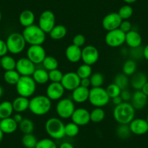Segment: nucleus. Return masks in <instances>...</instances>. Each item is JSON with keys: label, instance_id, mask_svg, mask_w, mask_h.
<instances>
[{"label": "nucleus", "instance_id": "obj_1", "mask_svg": "<svg viewBox=\"0 0 148 148\" xmlns=\"http://www.w3.org/2000/svg\"><path fill=\"white\" fill-rule=\"evenodd\" d=\"M135 111L132 105L129 102H123L116 105L113 110V117L119 124H129L135 118Z\"/></svg>", "mask_w": 148, "mask_h": 148}, {"label": "nucleus", "instance_id": "obj_11", "mask_svg": "<svg viewBox=\"0 0 148 148\" xmlns=\"http://www.w3.org/2000/svg\"><path fill=\"white\" fill-rule=\"evenodd\" d=\"M27 58L35 65L42 64L47 53L42 45H30L27 49Z\"/></svg>", "mask_w": 148, "mask_h": 148}, {"label": "nucleus", "instance_id": "obj_31", "mask_svg": "<svg viewBox=\"0 0 148 148\" xmlns=\"http://www.w3.org/2000/svg\"><path fill=\"white\" fill-rule=\"evenodd\" d=\"M16 62L15 58L10 55H5L1 58V68H3L5 71L15 70Z\"/></svg>", "mask_w": 148, "mask_h": 148}, {"label": "nucleus", "instance_id": "obj_24", "mask_svg": "<svg viewBox=\"0 0 148 148\" xmlns=\"http://www.w3.org/2000/svg\"><path fill=\"white\" fill-rule=\"evenodd\" d=\"M147 82V77L146 75L142 72H138L132 75L129 83L135 90H141Z\"/></svg>", "mask_w": 148, "mask_h": 148}, {"label": "nucleus", "instance_id": "obj_37", "mask_svg": "<svg viewBox=\"0 0 148 148\" xmlns=\"http://www.w3.org/2000/svg\"><path fill=\"white\" fill-rule=\"evenodd\" d=\"M80 131V126L73 122H70L65 125V136L68 137H75L77 136Z\"/></svg>", "mask_w": 148, "mask_h": 148}, {"label": "nucleus", "instance_id": "obj_57", "mask_svg": "<svg viewBox=\"0 0 148 148\" xmlns=\"http://www.w3.org/2000/svg\"><path fill=\"white\" fill-rule=\"evenodd\" d=\"M123 1L124 2H126V4H128V5H130V4H133L134 2H136L137 0H123Z\"/></svg>", "mask_w": 148, "mask_h": 148}, {"label": "nucleus", "instance_id": "obj_63", "mask_svg": "<svg viewBox=\"0 0 148 148\" xmlns=\"http://www.w3.org/2000/svg\"><path fill=\"white\" fill-rule=\"evenodd\" d=\"M122 148H124V147H122Z\"/></svg>", "mask_w": 148, "mask_h": 148}, {"label": "nucleus", "instance_id": "obj_46", "mask_svg": "<svg viewBox=\"0 0 148 148\" xmlns=\"http://www.w3.org/2000/svg\"><path fill=\"white\" fill-rule=\"evenodd\" d=\"M143 49L144 48L139 47L136 48H131L129 51V55L132 57V59L133 60H139L143 58Z\"/></svg>", "mask_w": 148, "mask_h": 148}, {"label": "nucleus", "instance_id": "obj_50", "mask_svg": "<svg viewBox=\"0 0 148 148\" xmlns=\"http://www.w3.org/2000/svg\"><path fill=\"white\" fill-rule=\"evenodd\" d=\"M8 52L6 42L0 39V58L6 55Z\"/></svg>", "mask_w": 148, "mask_h": 148}, {"label": "nucleus", "instance_id": "obj_62", "mask_svg": "<svg viewBox=\"0 0 148 148\" xmlns=\"http://www.w3.org/2000/svg\"><path fill=\"white\" fill-rule=\"evenodd\" d=\"M0 68H1V58H0Z\"/></svg>", "mask_w": 148, "mask_h": 148}, {"label": "nucleus", "instance_id": "obj_17", "mask_svg": "<svg viewBox=\"0 0 148 148\" xmlns=\"http://www.w3.org/2000/svg\"><path fill=\"white\" fill-rule=\"evenodd\" d=\"M65 91L61 83L51 82L47 87L46 96L52 101L60 100L63 97Z\"/></svg>", "mask_w": 148, "mask_h": 148}, {"label": "nucleus", "instance_id": "obj_15", "mask_svg": "<svg viewBox=\"0 0 148 148\" xmlns=\"http://www.w3.org/2000/svg\"><path fill=\"white\" fill-rule=\"evenodd\" d=\"M123 20L121 18L118 12H110L104 17L102 21V27L107 31L118 29L120 27Z\"/></svg>", "mask_w": 148, "mask_h": 148}, {"label": "nucleus", "instance_id": "obj_42", "mask_svg": "<svg viewBox=\"0 0 148 148\" xmlns=\"http://www.w3.org/2000/svg\"><path fill=\"white\" fill-rule=\"evenodd\" d=\"M35 148H58V147L52 139L45 138L38 141Z\"/></svg>", "mask_w": 148, "mask_h": 148}, {"label": "nucleus", "instance_id": "obj_54", "mask_svg": "<svg viewBox=\"0 0 148 148\" xmlns=\"http://www.w3.org/2000/svg\"><path fill=\"white\" fill-rule=\"evenodd\" d=\"M58 148H74L73 145H72L71 143L68 142H62L60 147Z\"/></svg>", "mask_w": 148, "mask_h": 148}, {"label": "nucleus", "instance_id": "obj_33", "mask_svg": "<svg viewBox=\"0 0 148 148\" xmlns=\"http://www.w3.org/2000/svg\"><path fill=\"white\" fill-rule=\"evenodd\" d=\"M105 118V112L102 108H95L90 112V120L93 123H100Z\"/></svg>", "mask_w": 148, "mask_h": 148}, {"label": "nucleus", "instance_id": "obj_26", "mask_svg": "<svg viewBox=\"0 0 148 148\" xmlns=\"http://www.w3.org/2000/svg\"><path fill=\"white\" fill-rule=\"evenodd\" d=\"M34 21H35V15L33 11L30 10H25L20 14L19 23L24 28L34 25Z\"/></svg>", "mask_w": 148, "mask_h": 148}, {"label": "nucleus", "instance_id": "obj_18", "mask_svg": "<svg viewBox=\"0 0 148 148\" xmlns=\"http://www.w3.org/2000/svg\"><path fill=\"white\" fill-rule=\"evenodd\" d=\"M131 132L136 135H144L148 132V123L146 119H134L129 124Z\"/></svg>", "mask_w": 148, "mask_h": 148}, {"label": "nucleus", "instance_id": "obj_28", "mask_svg": "<svg viewBox=\"0 0 148 148\" xmlns=\"http://www.w3.org/2000/svg\"><path fill=\"white\" fill-rule=\"evenodd\" d=\"M67 28L63 25H55L52 29V31L49 33V36L53 40H61L67 35Z\"/></svg>", "mask_w": 148, "mask_h": 148}, {"label": "nucleus", "instance_id": "obj_48", "mask_svg": "<svg viewBox=\"0 0 148 148\" xmlns=\"http://www.w3.org/2000/svg\"><path fill=\"white\" fill-rule=\"evenodd\" d=\"M132 24L128 20H123L122 21L121 23L120 27H119V29L121 30L123 32H124L125 34L129 32L130 31H132Z\"/></svg>", "mask_w": 148, "mask_h": 148}, {"label": "nucleus", "instance_id": "obj_40", "mask_svg": "<svg viewBox=\"0 0 148 148\" xmlns=\"http://www.w3.org/2000/svg\"><path fill=\"white\" fill-rule=\"evenodd\" d=\"M89 79H90L91 86L92 87H101L104 84L105 78L102 73L99 72H95L91 75Z\"/></svg>", "mask_w": 148, "mask_h": 148}, {"label": "nucleus", "instance_id": "obj_34", "mask_svg": "<svg viewBox=\"0 0 148 148\" xmlns=\"http://www.w3.org/2000/svg\"><path fill=\"white\" fill-rule=\"evenodd\" d=\"M42 64L43 65L44 68L47 71L58 69V65H59V62H58V60L55 57L50 56V55H48V56L47 55Z\"/></svg>", "mask_w": 148, "mask_h": 148}, {"label": "nucleus", "instance_id": "obj_58", "mask_svg": "<svg viewBox=\"0 0 148 148\" xmlns=\"http://www.w3.org/2000/svg\"><path fill=\"white\" fill-rule=\"evenodd\" d=\"M4 134H4L3 132H2V131L0 129V143L2 142V140H3Z\"/></svg>", "mask_w": 148, "mask_h": 148}, {"label": "nucleus", "instance_id": "obj_2", "mask_svg": "<svg viewBox=\"0 0 148 148\" xmlns=\"http://www.w3.org/2000/svg\"><path fill=\"white\" fill-rule=\"evenodd\" d=\"M52 108V100L46 95H37L29 100L28 110L36 116L46 115Z\"/></svg>", "mask_w": 148, "mask_h": 148}, {"label": "nucleus", "instance_id": "obj_53", "mask_svg": "<svg viewBox=\"0 0 148 148\" xmlns=\"http://www.w3.org/2000/svg\"><path fill=\"white\" fill-rule=\"evenodd\" d=\"M112 102H113V105H115L116 106V105H120L121 103H122L123 101L122 100L121 96H118V97H116L113 98V99H112Z\"/></svg>", "mask_w": 148, "mask_h": 148}, {"label": "nucleus", "instance_id": "obj_14", "mask_svg": "<svg viewBox=\"0 0 148 148\" xmlns=\"http://www.w3.org/2000/svg\"><path fill=\"white\" fill-rule=\"evenodd\" d=\"M81 79L78 76L76 72H68L63 74L62 79L61 80V84L65 90L73 91L78 86H80Z\"/></svg>", "mask_w": 148, "mask_h": 148}, {"label": "nucleus", "instance_id": "obj_13", "mask_svg": "<svg viewBox=\"0 0 148 148\" xmlns=\"http://www.w3.org/2000/svg\"><path fill=\"white\" fill-rule=\"evenodd\" d=\"M15 70L21 76H32L36 70L35 64L28 58H21L17 60Z\"/></svg>", "mask_w": 148, "mask_h": 148}, {"label": "nucleus", "instance_id": "obj_60", "mask_svg": "<svg viewBox=\"0 0 148 148\" xmlns=\"http://www.w3.org/2000/svg\"><path fill=\"white\" fill-rule=\"evenodd\" d=\"M2 12H1V11H0V22H1V21H2Z\"/></svg>", "mask_w": 148, "mask_h": 148}, {"label": "nucleus", "instance_id": "obj_5", "mask_svg": "<svg viewBox=\"0 0 148 148\" xmlns=\"http://www.w3.org/2000/svg\"><path fill=\"white\" fill-rule=\"evenodd\" d=\"M8 52L12 55H18L24 50L26 42L22 34L18 32L11 33L6 39Z\"/></svg>", "mask_w": 148, "mask_h": 148}, {"label": "nucleus", "instance_id": "obj_32", "mask_svg": "<svg viewBox=\"0 0 148 148\" xmlns=\"http://www.w3.org/2000/svg\"><path fill=\"white\" fill-rule=\"evenodd\" d=\"M136 68H137V65L134 60H127L125 61L123 65V68H122L123 73H124L127 76H132L136 73Z\"/></svg>", "mask_w": 148, "mask_h": 148}, {"label": "nucleus", "instance_id": "obj_44", "mask_svg": "<svg viewBox=\"0 0 148 148\" xmlns=\"http://www.w3.org/2000/svg\"><path fill=\"white\" fill-rule=\"evenodd\" d=\"M131 132L129 129V124H120L117 129V134L118 136L122 139H126L128 138L130 135Z\"/></svg>", "mask_w": 148, "mask_h": 148}, {"label": "nucleus", "instance_id": "obj_27", "mask_svg": "<svg viewBox=\"0 0 148 148\" xmlns=\"http://www.w3.org/2000/svg\"><path fill=\"white\" fill-rule=\"evenodd\" d=\"M32 78L34 82L39 84H45L49 81V71L45 70V68H38L36 69Z\"/></svg>", "mask_w": 148, "mask_h": 148}, {"label": "nucleus", "instance_id": "obj_23", "mask_svg": "<svg viewBox=\"0 0 148 148\" xmlns=\"http://www.w3.org/2000/svg\"><path fill=\"white\" fill-rule=\"evenodd\" d=\"M142 42V36L138 31L132 30L126 34L125 43L130 48H136L141 46Z\"/></svg>", "mask_w": 148, "mask_h": 148}, {"label": "nucleus", "instance_id": "obj_35", "mask_svg": "<svg viewBox=\"0 0 148 148\" xmlns=\"http://www.w3.org/2000/svg\"><path fill=\"white\" fill-rule=\"evenodd\" d=\"M18 128L23 133V134H32L34 130V123L31 119H23L22 121L18 124Z\"/></svg>", "mask_w": 148, "mask_h": 148}, {"label": "nucleus", "instance_id": "obj_10", "mask_svg": "<svg viewBox=\"0 0 148 148\" xmlns=\"http://www.w3.org/2000/svg\"><path fill=\"white\" fill-rule=\"evenodd\" d=\"M56 18L55 14L51 10H45L39 16V26L46 34H49L52 28L55 26Z\"/></svg>", "mask_w": 148, "mask_h": 148}, {"label": "nucleus", "instance_id": "obj_9", "mask_svg": "<svg viewBox=\"0 0 148 148\" xmlns=\"http://www.w3.org/2000/svg\"><path fill=\"white\" fill-rule=\"evenodd\" d=\"M105 41L106 45L110 47H119L125 43L126 34L119 28L108 31L105 35Z\"/></svg>", "mask_w": 148, "mask_h": 148}, {"label": "nucleus", "instance_id": "obj_3", "mask_svg": "<svg viewBox=\"0 0 148 148\" xmlns=\"http://www.w3.org/2000/svg\"><path fill=\"white\" fill-rule=\"evenodd\" d=\"M22 34L26 43L30 45H42L46 40V33L35 24L24 28Z\"/></svg>", "mask_w": 148, "mask_h": 148}, {"label": "nucleus", "instance_id": "obj_47", "mask_svg": "<svg viewBox=\"0 0 148 148\" xmlns=\"http://www.w3.org/2000/svg\"><path fill=\"white\" fill-rule=\"evenodd\" d=\"M72 42L73 45L82 48V47H84L85 44H86V38H85L84 36L82 34H76V35L73 38Z\"/></svg>", "mask_w": 148, "mask_h": 148}, {"label": "nucleus", "instance_id": "obj_45", "mask_svg": "<svg viewBox=\"0 0 148 148\" xmlns=\"http://www.w3.org/2000/svg\"><path fill=\"white\" fill-rule=\"evenodd\" d=\"M63 74L61 71L59 69H55L52 71H49V79L51 82H58L60 83L62 79Z\"/></svg>", "mask_w": 148, "mask_h": 148}, {"label": "nucleus", "instance_id": "obj_51", "mask_svg": "<svg viewBox=\"0 0 148 148\" xmlns=\"http://www.w3.org/2000/svg\"><path fill=\"white\" fill-rule=\"evenodd\" d=\"M80 86H84V87L89 88L91 86V82L89 78H86V79H82L80 82Z\"/></svg>", "mask_w": 148, "mask_h": 148}, {"label": "nucleus", "instance_id": "obj_49", "mask_svg": "<svg viewBox=\"0 0 148 148\" xmlns=\"http://www.w3.org/2000/svg\"><path fill=\"white\" fill-rule=\"evenodd\" d=\"M120 96L123 102H129V101L131 100V99H132V94L129 89H123V90H121Z\"/></svg>", "mask_w": 148, "mask_h": 148}, {"label": "nucleus", "instance_id": "obj_22", "mask_svg": "<svg viewBox=\"0 0 148 148\" xmlns=\"http://www.w3.org/2000/svg\"><path fill=\"white\" fill-rule=\"evenodd\" d=\"M18 128V123L12 117L0 120V129L5 134H11L15 133Z\"/></svg>", "mask_w": 148, "mask_h": 148}, {"label": "nucleus", "instance_id": "obj_19", "mask_svg": "<svg viewBox=\"0 0 148 148\" xmlns=\"http://www.w3.org/2000/svg\"><path fill=\"white\" fill-rule=\"evenodd\" d=\"M89 88L79 86L73 91H72L71 99L76 103H84L89 99Z\"/></svg>", "mask_w": 148, "mask_h": 148}, {"label": "nucleus", "instance_id": "obj_29", "mask_svg": "<svg viewBox=\"0 0 148 148\" xmlns=\"http://www.w3.org/2000/svg\"><path fill=\"white\" fill-rule=\"evenodd\" d=\"M14 112L12 103L10 101H3L0 103V119L11 117Z\"/></svg>", "mask_w": 148, "mask_h": 148}, {"label": "nucleus", "instance_id": "obj_43", "mask_svg": "<svg viewBox=\"0 0 148 148\" xmlns=\"http://www.w3.org/2000/svg\"><path fill=\"white\" fill-rule=\"evenodd\" d=\"M105 89H106L107 93L109 95L110 99H113L116 97L120 96L121 92V89L114 83H112L108 85Z\"/></svg>", "mask_w": 148, "mask_h": 148}, {"label": "nucleus", "instance_id": "obj_6", "mask_svg": "<svg viewBox=\"0 0 148 148\" xmlns=\"http://www.w3.org/2000/svg\"><path fill=\"white\" fill-rule=\"evenodd\" d=\"M15 87L19 96L28 98L35 93L36 83L34 82L32 76H21Z\"/></svg>", "mask_w": 148, "mask_h": 148}, {"label": "nucleus", "instance_id": "obj_39", "mask_svg": "<svg viewBox=\"0 0 148 148\" xmlns=\"http://www.w3.org/2000/svg\"><path fill=\"white\" fill-rule=\"evenodd\" d=\"M76 73L79 76L81 79L89 78L92 74V68L91 65H86V64H82L80 66H79Z\"/></svg>", "mask_w": 148, "mask_h": 148}, {"label": "nucleus", "instance_id": "obj_41", "mask_svg": "<svg viewBox=\"0 0 148 148\" xmlns=\"http://www.w3.org/2000/svg\"><path fill=\"white\" fill-rule=\"evenodd\" d=\"M118 13L123 21V20H129L133 15L134 10L131 5H125L119 10Z\"/></svg>", "mask_w": 148, "mask_h": 148}, {"label": "nucleus", "instance_id": "obj_4", "mask_svg": "<svg viewBox=\"0 0 148 148\" xmlns=\"http://www.w3.org/2000/svg\"><path fill=\"white\" fill-rule=\"evenodd\" d=\"M65 125L58 118H49L45 123V130L52 139H61L65 136Z\"/></svg>", "mask_w": 148, "mask_h": 148}, {"label": "nucleus", "instance_id": "obj_55", "mask_svg": "<svg viewBox=\"0 0 148 148\" xmlns=\"http://www.w3.org/2000/svg\"><path fill=\"white\" fill-rule=\"evenodd\" d=\"M143 58L148 61V45H147L143 49Z\"/></svg>", "mask_w": 148, "mask_h": 148}, {"label": "nucleus", "instance_id": "obj_20", "mask_svg": "<svg viewBox=\"0 0 148 148\" xmlns=\"http://www.w3.org/2000/svg\"><path fill=\"white\" fill-rule=\"evenodd\" d=\"M148 97L146 96L141 90H136L132 97V105L135 110H142L147 103Z\"/></svg>", "mask_w": 148, "mask_h": 148}, {"label": "nucleus", "instance_id": "obj_25", "mask_svg": "<svg viewBox=\"0 0 148 148\" xmlns=\"http://www.w3.org/2000/svg\"><path fill=\"white\" fill-rule=\"evenodd\" d=\"M29 100L27 97L18 96L12 102L14 111L19 113L26 111L29 107Z\"/></svg>", "mask_w": 148, "mask_h": 148}, {"label": "nucleus", "instance_id": "obj_59", "mask_svg": "<svg viewBox=\"0 0 148 148\" xmlns=\"http://www.w3.org/2000/svg\"><path fill=\"white\" fill-rule=\"evenodd\" d=\"M3 92H4L3 88H2V86L0 85V97L2 96V95H3Z\"/></svg>", "mask_w": 148, "mask_h": 148}, {"label": "nucleus", "instance_id": "obj_36", "mask_svg": "<svg viewBox=\"0 0 148 148\" xmlns=\"http://www.w3.org/2000/svg\"><path fill=\"white\" fill-rule=\"evenodd\" d=\"M113 83L116 84L121 90L126 89L129 84V76L125 75L124 73H118L114 78Z\"/></svg>", "mask_w": 148, "mask_h": 148}, {"label": "nucleus", "instance_id": "obj_12", "mask_svg": "<svg viewBox=\"0 0 148 148\" xmlns=\"http://www.w3.org/2000/svg\"><path fill=\"white\" fill-rule=\"evenodd\" d=\"M99 58V50L93 45H86L82 50V60L89 65H95Z\"/></svg>", "mask_w": 148, "mask_h": 148}, {"label": "nucleus", "instance_id": "obj_61", "mask_svg": "<svg viewBox=\"0 0 148 148\" xmlns=\"http://www.w3.org/2000/svg\"><path fill=\"white\" fill-rule=\"evenodd\" d=\"M146 121H147V123H148V115H147V119H146Z\"/></svg>", "mask_w": 148, "mask_h": 148}, {"label": "nucleus", "instance_id": "obj_30", "mask_svg": "<svg viewBox=\"0 0 148 148\" xmlns=\"http://www.w3.org/2000/svg\"><path fill=\"white\" fill-rule=\"evenodd\" d=\"M21 75L16 70L5 71L4 73V80L7 84L10 85H16L21 78Z\"/></svg>", "mask_w": 148, "mask_h": 148}, {"label": "nucleus", "instance_id": "obj_7", "mask_svg": "<svg viewBox=\"0 0 148 148\" xmlns=\"http://www.w3.org/2000/svg\"><path fill=\"white\" fill-rule=\"evenodd\" d=\"M109 95L103 87H92L89 89V102L95 108H102L110 102Z\"/></svg>", "mask_w": 148, "mask_h": 148}, {"label": "nucleus", "instance_id": "obj_56", "mask_svg": "<svg viewBox=\"0 0 148 148\" xmlns=\"http://www.w3.org/2000/svg\"><path fill=\"white\" fill-rule=\"evenodd\" d=\"M141 91H142L146 96L148 97V81L146 82V84L144 85V86L142 87V89H141Z\"/></svg>", "mask_w": 148, "mask_h": 148}, {"label": "nucleus", "instance_id": "obj_38", "mask_svg": "<svg viewBox=\"0 0 148 148\" xmlns=\"http://www.w3.org/2000/svg\"><path fill=\"white\" fill-rule=\"evenodd\" d=\"M22 144L25 148H35L38 140L33 134H26L22 137Z\"/></svg>", "mask_w": 148, "mask_h": 148}, {"label": "nucleus", "instance_id": "obj_8", "mask_svg": "<svg viewBox=\"0 0 148 148\" xmlns=\"http://www.w3.org/2000/svg\"><path fill=\"white\" fill-rule=\"evenodd\" d=\"M75 109L74 102L69 98H62L56 105L57 114L62 119H71Z\"/></svg>", "mask_w": 148, "mask_h": 148}, {"label": "nucleus", "instance_id": "obj_52", "mask_svg": "<svg viewBox=\"0 0 148 148\" xmlns=\"http://www.w3.org/2000/svg\"><path fill=\"white\" fill-rule=\"evenodd\" d=\"M12 118H13L14 120H15L18 124H19V123L22 121L23 119V117L22 116L21 113H17L16 114L14 115V116Z\"/></svg>", "mask_w": 148, "mask_h": 148}, {"label": "nucleus", "instance_id": "obj_21", "mask_svg": "<svg viewBox=\"0 0 148 148\" xmlns=\"http://www.w3.org/2000/svg\"><path fill=\"white\" fill-rule=\"evenodd\" d=\"M82 50L81 47L71 45L65 49V57L69 62L76 63L82 60Z\"/></svg>", "mask_w": 148, "mask_h": 148}, {"label": "nucleus", "instance_id": "obj_16", "mask_svg": "<svg viewBox=\"0 0 148 148\" xmlns=\"http://www.w3.org/2000/svg\"><path fill=\"white\" fill-rule=\"evenodd\" d=\"M71 121L79 126H84L87 125L90 120V112L86 108H76L71 116Z\"/></svg>", "mask_w": 148, "mask_h": 148}]
</instances>
